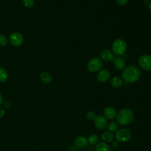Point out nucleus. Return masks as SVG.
Returning a JSON list of instances; mask_svg holds the SVG:
<instances>
[{
  "label": "nucleus",
  "mask_w": 151,
  "mask_h": 151,
  "mask_svg": "<svg viewBox=\"0 0 151 151\" xmlns=\"http://www.w3.org/2000/svg\"><path fill=\"white\" fill-rule=\"evenodd\" d=\"M110 73L108 70H103L97 75V80L100 83L106 82L110 78Z\"/></svg>",
  "instance_id": "9d476101"
},
{
  "label": "nucleus",
  "mask_w": 151,
  "mask_h": 151,
  "mask_svg": "<svg viewBox=\"0 0 151 151\" xmlns=\"http://www.w3.org/2000/svg\"><path fill=\"white\" fill-rule=\"evenodd\" d=\"M95 151H109V147L106 142H100L97 143L95 147Z\"/></svg>",
  "instance_id": "4468645a"
},
{
  "label": "nucleus",
  "mask_w": 151,
  "mask_h": 151,
  "mask_svg": "<svg viewBox=\"0 0 151 151\" xmlns=\"http://www.w3.org/2000/svg\"><path fill=\"white\" fill-rule=\"evenodd\" d=\"M116 1L118 4L120 5H124L128 2L129 0H116Z\"/></svg>",
  "instance_id": "393cba45"
},
{
  "label": "nucleus",
  "mask_w": 151,
  "mask_h": 151,
  "mask_svg": "<svg viewBox=\"0 0 151 151\" xmlns=\"http://www.w3.org/2000/svg\"><path fill=\"white\" fill-rule=\"evenodd\" d=\"M5 115V110L4 109L0 107V119H2Z\"/></svg>",
  "instance_id": "bb28decb"
},
{
  "label": "nucleus",
  "mask_w": 151,
  "mask_h": 151,
  "mask_svg": "<svg viewBox=\"0 0 151 151\" xmlns=\"http://www.w3.org/2000/svg\"><path fill=\"white\" fill-rule=\"evenodd\" d=\"M100 57L105 61H111L113 59V54L110 50L107 49L103 50L101 51Z\"/></svg>",
  "instance_id": "f8f14e48"
},
{
  "label": "nucleus",
  "mask_w": 151,
  "mask_h": 151,
  "mask_svg": "<svg viewBox=\"0 0 151 151\" xmlns=\"http://www.w3.org/2000/svg\"><path fill=\"white\" fill-rule=\"evenodd\" d=\"M122 76L126 83H134L137 81L140 77V70L137 67L129 66L123 70Z\"/></svg>",
  "instance_id": "f257e3e1"
},
{
  "label": "nucleus",
  "mask_w": 151,
  "mask_h": 151,
  "mask_svg": "<svg viewBox=\"0 0 151 151\" xmlns=\"http://www.w3.org/2000/svg\"><path fill=\"white\" fill-rule=\"evenodd\" d=\"M114 63L116 68L118 70H122L125 67V61L122 58H116Z\"/></svg>",
  "instance_id": "dca6fc26"
},
{
  "label": "nucleus",
  "mask_w": 151,
  "mask_h": 151,
  "mask_svg": "<svg viewBox=\"0 0 151 151\" xmlns=\"http://www.w3.org/2000/svg\"><path fill=\"white\" fill-rule=\"evenodd\" d=\"M111 85L115 88L120 87L123 84V80L121 78L119 77H114L111 78L110 81Z\"/></svg>",
  "instance_id": "2eb2a0df"
},
{
  "label": "nucleus",
  "mask_w": 151,
  "mask_h": 151,
  "mask_svg": "<svg viewBox=\"0 0 151 151\" xmlns=\"http://www.w3.org/2000/svg\"><path fill=\"white\" fill-rule=\"evenodd\" d=\"M8 40L6 37L4 35H0V45L1 46H5L7 44Z\"/></svg>",
  "instance_id": "5701e85b"
},
{
  "label": "nucleus",
  "mask_w": 151,
  "mask_h": 151,
  "mask_svg": "<svg viewBox=\"0 0 151 151\" xmlns=\"http://www.w3.org/2000/svg\"><path fill=\"white\" fill-rule=\"evenodd\" d=\"M119 146V142H118L117 140L112 141V142L111 143V147L113 149H116L118 148Z\"/></svg>",
  "instance_id": "b1692460"
},
{
  "label": "nucleus",
  "mask_w": 151,
  "mask_h": 151,
  "mask_svg": "<svg viewBox=\"0 0 151 151\" xmlns=\"http://www.w3.org/2000/svg\"><path fill=\"white\" fill-rule=\"evenodd\" d=\"M96 116H97L95 114V113L94 111H92L87 112L86 114V118L89 120H94L95 119V118L96 117Z\"/></svg>",
  "instance_id": "412c9836"
},
{
  "label": "nucleus",
  "mask_w": 151,
  "mask_h": 151,
  "mask_svg": "<svg viewBox=\"0 0 151 151\" xmlns=\"http://www.w3.org/2000/svg\"><path fill=\"white\" fill-rule=\"evenodd\" d=\"M23 4L25 7L30 8H32L34 4V0H23Z\"/></svg>",
  "instance_id": "4be33fe9"
},
{
  "label": "nucleus",
  "mask_w": 151,
  "mask_h": 151,
  "mask_svg": "<svg viewBox=\"0 0 151 151\" xmlns=\"http://www.w3.org/2000/svg\"><path fill=\"white\" fill-rule=\"evenodd\" d=\"M103 64V62L100 58H93L88 61L87 64V68L89 71L96 73L101 68Z\"/></svg>",
  "instance_id": "39448f33"
},
{
  "label": "nucleus",
  "mask_w": 151,
  "mask_h": 151,
  "mask_svg": "<svg viewBox=\"0 0 151 151\" xmlns=\"http://www.w3.org/2000/svg\"><path fill=\"white\" fill-rule=\"evenodd\" d=\"M112 50L117 55H121L124 54L126 50V44L122 39L116 40L112 44Z\"/></svg>",
  "instance_id": "7ed1b4c3"
},
{
  "label": "nucleus",
  "mask_w": 151,
  "mask_h": 151,
  "mask_svg": "<svg viewBox=\"0 0 151 151\" xmlns=\"http://www.w3.org/2000/svg\"><path fill=\"white\" fill-rule=\"evenodd\" d=\"M8 78V73L2 68H0V81L4 82Z\"/></svg>",
  "instance_id": "aec40b11"
},
{
  "label": "nucleus",
  "mask_w": 151,
  "mask_h": 151,
  "mask_svg": "<svg viewBox=\"0 0 151 151\" xmlns=\"http://www.w3.org/2000/svg\"><path fill=\"white\" fill-rule=\"evenodd\" d=\"M118 123L116 121L110 122L107 125V129L110 132H115L117 130Z\"/></svg>",
  "instance_id": "a211bd4d"
},
{
  "label": "nucleus",
  "mask_w": 151,
  "mask_h": 151,
  "mask_svg": "<svg viewBox=\"0 0 151 151\" xmlns=\"http://www.w3.org/2000/svg\"><path fill=\"white\" fill-rule=\"evenodd\" d=\"M133 113L129 109H123L120 110L116 116V122L122 125L126 126L130 124L133 120Z\"/></svg>",
  "instance_id": "f03ea898"
},
{
  "label": "nucleus",
  "mask_w": 151,
  "mask_h": 151,
  "mask_svg": "<svg viewBox=\"0 0 151 151\" xmlns=\"http://www.w3.org/2000/svg\"><path fill=\"white\" fill-rule=\"evenodd\" d=\"M9 42L14 46H19L23 42V37L22 35L19 32H12L9 35Z\"/></svg>",
  "instance_id": "0eeeda50"
},
{
  "label": "nucleus",
  "mask_w": 151,
  "mask_h": 151,
  "mask_svg": "<svg viewBox=\"0 0 151 151\" xmlns=\"http://www.w3.org/2000/svg\"><path fill=\"white\" fill-rule=\"evenodd\" d=\"M116 111L112 107H106L103 110L104 117L106 119L113 120L116 117Z\"/></svg>",
  "instance_id": "1a4fd4ad"
},
{
  "label": "nucleus",
  "mask_w": 151,
  "mask_h": 151,
  "mask_svg": "<svg viewBox=\"0 0 151 151\" xmlns=\"http://www.w3.org/2000/svg\"><path fill=\"white\" fill-rule=\"evenodd\" d=\"M101 139L104 142L109 143L113 140L114 136L111 132L109 131H106L101 134Z\"/></svg>",
  "instance_id": "ddd939ff"
},
{
  "label": "nucleus",
  "mask_w": 151,
  "mask_h": 151,
  "mask_svg": "<svg viewBox=\"0 0 151 151\" xmlns=\"http://www.w3.org/2000/svg\"><path fill=\"white\" fill-rule=\"evenodd\" d=\"M139 64L140 67L145 70H151V55H142L139 59Z\"/></svg>",
  "instance_id": "423d86ee"
},
{
  "label": "nucleus",
  "mask_w": 151,
  "mask_h": 151,
  "mask_svg": "<svg viewBox=\"0 0 151 151\" xmlns=\"http://www.w3.org/2000/svg\"><path fill=\"white\" fill-rule=\"evenodd\" d=\"M131 132L127 129H120L116 132L115 138L120 142H126L131 138Z\"/></svg>",
  "instance_id": "20e7f679"
},
{
  "label": "nucleus",
  "mask_w": 151,
  "mask_h": 151,
  "mask_svg": "<svg viewBox=\"0 0 151 151\" xmlns=\"http://www.w3.org/2000/svg\"><path fill=\"white\" fill-rule=\"evenodd\" d=\"M149 9L151 11V2H150L149 4Z\"/></svg>",
  "instance_id": "c85d7f7f"
},
{
  "label": "nucleus",
  "mask_w": 151,
  "mask_h": 151,
  "mask_svg": "<svg viewBox=\"0 0 151 151\" xmlns=\"http://www.w3.org/2000/svg\"><path fill=\"white\" fill-rule=\"evenodd\" d=\"M41 80L45 84H48L52 81L51 76L47 72H44L41 74Z\"/></svg>",
  "instance_id": "f3484780"
},
{
  "label": "nucleus",
  "mask_w": 151,
  "mask_h": 151,
  "mask_svg": "<svg viewBox=\"0 0 151 151\" xmlns=\"http://www.w3.org/2000/svg\"><path fill=\"white\" fill-rule=\"evenodd\" d=\"M87 143H88L87 139L83 136H77L74 140V144L78 147H84L87 146Z\"/></svg>",
  "instance_id": "9b49d317"
},
{
  "label": "nucleus",
  "mask_w": 151,
  "mask_h": 151,
  "mask_svg": "<svg viewBox=\"0 0 151 151\" xmlns=\"http://www.w3.org/2000/svg\"><path fill=\"white\" fill-rule=\"evenodd\" d=\"M3 105H4V107L8 109V108H9V107H11V103H10L9 101H5V102H4Z\"/></svg>",
  "instance_id": "a878e982"
},
{
  "label": "nucleus",
  "mask_w": 151,
  "mask_h": 151,
  "mask_svg": "<svg viewBox=\"0 0 151 151\" xmlns=\"http://www.w3.org/2000/svg\"><path fill=\"white\" fill-rule=\"evenodd\" d=\"M2 102H3V97L2 94L0 93V105L2 103Z\"/></svg>",
  "instance_id": "cd10ccee"
},
{
  "label": "nucleus",
  "mask_w": 151,
  "mask_h": 151,
  "mask_svg": "<svg viewBox=\"0 0 151 151\" xmlns=\"http://www.w3.org/2000/svg\"><path fill=\"white\" fill-rule=\"evenodd\" d=\"M107 119L102 115L97 116L94 120V124L97 129L102 130L107 126Z\"/></svg>",
  "instance_id": "6e6552de"
},
{
  "label": "nucleus",
  "mask_w": 151,
  "mask_h": 151,
  "mask_svg": "<svg viewBox=\"0 0 151 151\" xmlns=\"http://www.w3.org/2000/svg\"><path fill=\"white\" fill-rule=\"evenodd\" d=\"M88 142L91 145H94L97 143L99 140V137L96 134H91L88 137Z\"/></svg>",
  "instance_id": "6ab92c4d"
}]
</instances>
